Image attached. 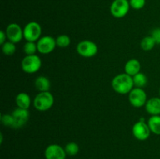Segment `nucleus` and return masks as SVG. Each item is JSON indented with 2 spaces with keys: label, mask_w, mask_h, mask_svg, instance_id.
Here are the masks:
<instances>
[{
  "label": "nucleus",
  "mask_w": 160,
  "mask_h": 159,
  "mask_svg": "<svg viewBox=\"0 0 160 159\" xmlns=\"http://www.w3.org/2000/svg\"><path fill=\"white\" fill-rule=\"evenodd\" d=\"M6 37H7V36H6V32H4L3 31H0V44L1 45H3L6 42Z\"/></svg>",
  "instance_id": "27"
},
{
  "label": "nucleus",
  "mask_w": 160,
  "mask_h": 159,
  "mask_svg": "<svg viewBox=\"0 0 160 159\" xmlns=\"http://www.w3.org/2000/svg\"><path fill=\"white\" fill-rule=\"evenodd\" d=\"M145 110L151 115H160V97H153L147 101L145 105Z\"/></svg>",
  "instance_id": "13"
},
{
  "label": "nucleus",
  "mask_w": 160,
  "mask_h": 159,
  "mask_svg": "<svg viewBox=\"0 0 160 159\" xmlns=\"http://www.w3.org/2000/svg\"><path fill=\"white\" fill-rule=\"evenodd\" d=\"M129 102L135 108H142L145 105L147 102V94L143 88L135 87L128 94Z\"/></svg>",
  "instance_id": "6"
},
{
  "label": "nucleus",
  "mask_w": 160,
  "mask_h": 159,
  "mask_svg": "<svg viewBox=\"0 0 160 159\" xmlns=\"http://www.w3.org/2000/svg\"><path fill=\"white\" fill-rule=\"evenodd\" d=\"M133 77L127 73L118 74L112 79V87L114 91L120 94H129L134 88Z\"/></svg>",
  "instance_id": "1"
},
{
  "label": "nucleus",
  "mask_w": 160,
  "mask_h": 159,
  "mask_svg": "<svg viewBox=\"0 0 160 159\" xmlns=\"http://www.w3.org/2000/svg\"><path fill=\"white\" fill-rule=\"evenodd\" d=\"M2 51L6 55H12L16 51L15 44L11 41H6L2 45Z\"/></svg>",
  "instance_id": "20"
},
{
  "label": "nucleus",
  "mask_w": 160,
  "mask_h": 159,
  "mask_svg": "<svg viewBox=\"0 0 160 159\" xmlns=\"http://www.w3.org/2000/svg\"><path fill=\"white\" fill-rule=\"evenodd\" d=\"M0 119H1L2 123L4 126L14 128V124H15V123H14V119L12 114H11V115H8V114H2Z\"/></svg>",
  "instance_id": "24"
},
{
  "label": "nucleus",
  "mask_w": 160,
  "mask_h": 159,
  "mask_svg": "<svg viewBox=\"0 0 160 159\" xmlns=\"http://www.w3.org/2000/svg\"><path fill=\"white\" fill-rule=\"evenodd\" d=\"M133 77V81H134V85L135 87H139V88H143L145 87L148 83V78L144 73H138L134 75Z\"/></svg>",
  "instance_id": "18"
},
{
  "label": "nucleus",
  "mask_w": 160,
  "mask_h": 159,
  "mask_svg": "<svg viewBox=\"0 0 160 159\" xmlns=\"http://www.w3.org/2000/svg\"><path fill=\"white\" fill-rule=\"evenodd\" d=\"M148 125L151 132L160 135V115H152L148 119Z\"/></svg>",
  "instance_id": "17"
},
{
  "label": "nucleus",
  "mask_w": 160,
  "mask_h": 159,
  "mask_svg": "<svg viewBox=\"0 0 160 159\" xmlns=\"http://www.w3.org/2000/svg\"><path fill=\"white\" fill-rule=\"evenodd\" d=\"M54 104V97L50 92H40L34 99V106L37 110L45 112L52 107Z\"/></svg>",
  "instance_id": "2"
},
{
  "label": "nucleus",
  "mask_w": 160,
  "mask_h": 159,
  "mask_svg": "<svg viewBox=\"0 0 160 159\" xmlns=\"http://www.w3.org/2000/svg\"><path fill=\"white\" fill-rule=\"evenodd\" d=\"M38 51L37 43L32 41H27L23 45V51L27 55H35L36 51Z\"/></svg>",
  "instance_id": "23"
},
{
  "label": "nucleus",
  "mask_w": 160,
  "mask_h": 159,
  "mask_svg": "<svg viewBox=\"0 0 160 159\" xmlns=\"http://www.w3.org/2000/svg\"><path fill=\"white\" fill-rule=\"evenodd\" d=\"M21 67L23 72L32 74L40 70L42 67V60L37 55H26L22 59Z\"/></svg>",
  "instance_id": "3"
},
{
  "label": "nucleus",
  "mask_w": 160,
  "mask_h": 159,
  "mask_svg": "<svg viewBox=\"0 0 160 159\" xmlns=\"http://www.w3.org/2000/svg\"><path fill=\"white\" fill-rule=\"evenodd\" d=\"M151 36L156 41V45H160V27L155 28L152 31Z\"/></svg>",
  "instance_id": "26"
},
{
  "label": "nucleus",
  "mask_w": 160,
  "mask_h": 159,
  "mask_svg": "<svg viewBox=\"0 0 160 159\" xmlns=\"http://www.w3.org/2000/svg\"><path fill=\"white\" fill-rule=\"evenodd\" d=\"M6 34L9 41L14 44L20 42L23 38V29L17 23H10L7 26Z\"/></svg>",
  "instance_id": "10"
},
{
  "label": "nucleus",
  "mask_w": 160,
  "mask_h": 159,
  "mask_svg": "<svg viewBox=\"0 0 160 159\" xmlns=\"http://www.w3.org/2000/svg\"><path fill=\"white\" fill-rule=\"evenodd\" d=\"M64 149H65V151L67 155L74 156L78 154L80 147L78 143H76L75 142H70V143H68L66 145Z\"/></svg>",
  "instance_id": "21"
},
{
  "label": "nucleus",
  "mask_w": 160,
  "mask_h": 159,
  "mask_svg": "<svg viewBox=\"0 0 160 159\" xmlns=\"http://www.w3.org/2000/svg\"><path fill=\"white\" fill-rule=\"evenodd\" d=\"M56 45L59 48H67L70 45V38L67 34H61L59 35L56 39Z\"/></svg>",
  "instance_id": "22"
},
{
  "label": "nucleus",
  "mask_w": 160,
  "mask_h": 159,
  "mask_svg": "<svg viewBox=\"0 0 160 159\" xmlns=\"http://www.w3.org/2000/svg\"><path fill=\"white\" fill-rule=\"evenodd\" d=\"M130 6L134 9H141L145 6V0H130Z\"/></svg>",
  "instance_id": "25"
},
{
  "label": "nucleus",
  "mask_w": 160,
  "mask_h": 159,
  "mask_svg": "<svg viewBox=\"0 0 160 159\" xmlns=\"http://www.w3.org/2000/svg\"><path fill=\"white\" fill-rule=\"evenodd\" d=\"M156 45V41L152 36H147V37H144L141 41V48L144 51H151Z\"/></svg>",
  "instance_id": "19"
},
{
  "label": "nucleus",
  "mask_w": 160,
  "mask_h": 159,
  "mask_svg": "<svg viewBox=\"0 0 160 159\" xmlns=\"http://www.w3.org/2000/svg\"><path fill=\"white\" fill-rule=\"evenodd\" d=\"M67 155L65 149L59 144L53 143L45 148V159H66Z\"/></svg>",
  "instance_id": "11"
},
{
  "label": "nucleus",
  "mask_w": 160,
  "mask_h": 159,
  "mask_svg": "<svg viewBox=\"0 0 160 159\" xmlns=\"http://www.w3.org/2000/svg\"><path fill=\"white\" fill-rule=\"evenodd\" d=\"M159 97H160V88H159Z\"/></svg>",
  "instance_id": "28"
},
{
  "label": "nucleus",
  "mask_w": 160,
  "mask_h": 159,
  "mask_svg": "<svg viewBox=\"0 0 160 159\" xmlns=\"http://www.w3.org/2000/svg\"><path fill=\"white\" fill-rule=\"evenodd\" d=\"M38 51L42 54H49L54 51L56 46V39L52 36L45 35L41 37L37 42Z\"/></svg>",
  "instance_id": "8"
},
{
  "label": "nucleus",
  "mask_w": 160,
  "mask_h": 159,
  "mask_svg": "<svg viewBox=\"0 0 160 159\" xmlns=\"http://www.w3.org/2000/svg\"><path fill=\"white\" fill-rule=\"evenodd\" d=\"M34 86L36 89L38 90L40 92L48 91L51 87V83L49 80L44 76H40L36 78L34 81Z\"/></svg>",
  "instance_id": "16"
},
{
  "label": "nucleus",
  "mask_w": 160,
  "mask_h": 159,
  "mask_svg": "<svg viewBox=\"0 0 160 159\" xmlns=\"http://www.w3.org/2000/svg\"><path fill=\"white\" fill-rule=\"evenodd\" d=\"M141 63L138 59H131L126 62L124 66L125 73L134 76L137 73H140Z\"/></svg>",
  "instance_id": "14"
},
{
  "label": "nucleus",
  "mask_w": 160,
  "mask_h": 159,
  "mask_svg": "<svg viewBox=\"0 0 160 159\" xmlns=\"http://www.w3.org/2000/svg\"><path fill=\"white\" fill-rule=\"evenodd\" d=\"M31 97L25 92H21L16 97V104H17V108L28 109L31 106Z\"/></svg>",
  "instance_id": "15"
},
{
  "label": "nucleus",
  "mask_w": 160,
  "mask_h": 159,
  "mask_svg": "<svg viewBox=\"0 0 160 159\" xmlns=\"http://www.w3.org/2000/svg\"><path fill=\"white\" fill-rule=\"evenodd\" d=\"M12 117L14 119V129L20 128L24 126L28 123L29 119L30 113L28 112V109L20 108H17L12 113Z\"/></svg>",
  "instance_id": "12"
},
{
  "label": "nucleus",
  "mask_w": 160,
  "mask_h": 159,
  "mask_svg": "<svg viewBox=\"0 0 160 159\" xmlns=\"http://www.w3.org/2000/svg\"><path fill=\"white\" fill-rule=\"evenodd\" d=\"M98 48L96 44L89 40L81 41L77 46V51L81 56L84 58H92L96 55Z\"/></svg>",
  "instance_id": "5"
},
{
  "label": "nucleus",
  "mask_w": 160,
  "mask_h": 159,
  "mask_svg": "<svg viewBox=\"0 0 160 159\" xmlns=\"http://www.w3.org/2000/svg\"><path fill=\"white\" fill-rule=\"evenodd\" d=\"M130 6L128 0H114L110 6V12L116 18H123L128 14Z\"/></svg>",
  "instance_id": "7"
},
{
  "label": "nucleus",
  "mask_w": 160,
  "mask_h": 159,
  "mask_svg": "<svg viewBox=\"0 0 160 159\" xmlns=\"http://www.w3.org/2000/svg\"><path fill=\"white\" fill-rule=\"evenodd\" d=\"M150 132L151 130L148 123L140 120L134 123L132 127L133 135L138 140H146L149 137Z\"/></svg>",
  "instance_id": "9"
},
{
  "label": "nucleus",
  "mask_w": 160,
  "mask_h": 159,
  "mask_svg": "<svg viewBox=\"0 0 160 159\" xmlns=\"http://www.w3.org/2000/svg\"><path fill=\"white\" fill-rule=\"evenodd\" d=\"M42 35V26L38 23L31 21L23 28V38L27 41H38Z\"/></svg>",
  "instance_id": "4"
}]
</instances>
